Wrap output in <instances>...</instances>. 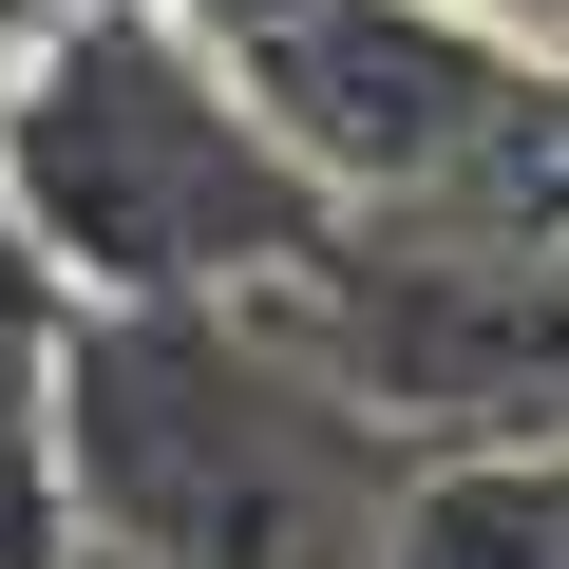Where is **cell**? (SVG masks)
Returning <instances> with one entry per match:
<instances>
[{
	"mask_svg": "<svg viewBox=\"0 0 569 569\" xmlns=\"http://www.w3.org/2000/svg\"><path fill=\"white\" fill-rule=\"evenodd\" d=\"M342 190L171 0H58L0 77V247L58 305H266Z\"/></svg>",
	"mask_w": 569,
	"mask_h": 569,
	"instance_id": "7a4b0ae2",
	"label": "cell"
},
{
	"mask_svg": "<svg viewBox=\"0 0 569 569\" xmlns=\"http://www.w3.org/2000/svg\"><path fill=\"white\" fill-rule=\"evenodd\" d=\"M456 20H493V39H531V58H569V0H456Z\"/></svg>",
	"mask_w": 569,
	"mask_h": 569,
	"instance_id": "5b68a950",
	"label": "cell"
},
{
	"mask_svg": "<svg viewBox=\"0 0 569 569\" xmlns=\"http://www.w3.org/2000/svg\"><path fill=\"white\" fill-rule=\"evenodd\" d=\"M77 569H96V550H77Z\"/></svg>",
	"mask_w": 569,
	"mask_h": 569,
	"instance_id": "8992f818",
	"label": "cell"
},
{
	"mask_svg": "<svg viewBox=\"0 0 569 569\" xmlns=\"http://www.w3.org/2000/svg\"><path fill=\"white\" fill-rule=\"evenodd\" d=\"M39 475L96 569H361L418 437L284 305H58Z\"/></svg>",
	"mask_w": 569,
	"mask_h": 569,
	"instance_id": "6da1fadb",
	"label": "cell"
},
{
	"mask_svg": "<svg viewBox=\"0 0 569 569\" xmlns=\"http://www.w3.org/2000/svg\"><path fill=\"white\" fill-rule=\"evenodd\" d=\"M361 569H569V437H418Z\"/></svg>",
	"mask_w": 569,
	"mask_h": 569,
	"instance_id": "3957f363",
	"label": "cell"
},
{
	"mask_svg": "<svg viewBox=\"0 0 569 569\" xmlns=\"http://www.w3.org/2000/svg\"><path fill=\"white\" fill-rule=\"evenodd\" d=\"M171 20H190L209 58H247V39H284V20H305V0H171Z\"/></svg>",
	"mask_w": 569,
	"mask_h": 569,
	"instance_id": "277c9868",
	"label": "cell"
}]
</instances>
